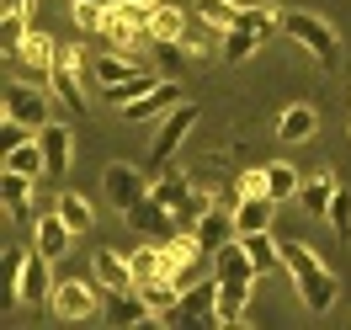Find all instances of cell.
Listing matches in <instances>:
<instances>
[{
  "mask_svg": "<svg viewBox=\"0 0 351 330\" xmlns=\"http://www.w3.org/2000/svg\"><path fill=\"white\" fill-rule=\"evenodd\" d=\"M213 202H219V198H208V192H192V198H186V202H181V208H176V229H192V235H197L202 213H208Z\"/></svg>",
  "mask_w": 351,
  "mask_h": 330,
  "instance_id": "38",
  "label": "cell"
},
{
  "mask_svg": "<svg viewBox=\"0 0 351 330\" xmlns=\"http://www.w3.org/2000/svg\"><path fill=\"white\" fill-rule=\"evenodd\" d=\"M75 27H80L86 38H101V27H107V5H90V0H75Z\"/></svg>",
  "mask_w": 351,
  "mask_h": 330,
  "instance_id": "39",
  "label": "cell"
},
{
  "mask_svg": "<svg viewBox=\"0 0 351 330\" xmlns=\"http://www.w3.org/2000/svg\"><path fill=\"white\" fill-rule=\"evenodd\" d=\"M282 32L304 48L319 69L341 64V38H335V27H330L325 16H314V11H282Z\"/></svg>",
  "mask_w": 351,
  "mask_h": 330,
  "instance_id": "2",
  "label": "cell"
},
{
  "mask_svg": "<svg viewBox=\"0 0 351 330\" xmlns=\"http://www.w3.org/2000/svg\"><path fill=\"white\" fill-rule=\"evenodd\" d=\"M27 32H32V16H27V11H5V22H0V54L16 59L22 43H27Z\"/></svg>",
  "mask_w": 351,
  "mask_h": 330,
  "instance_id": "31",
  "label": "cell"
},
{
  "mask_svg": "<svg viewBox=\"0 0 351 330\" xmlns=\"http://www.w3.org/2000/svg\"><path fill=\"white\" fill-rule=\"evenodd\" d=\"M138 59H128V54H96V64H90V75H96V86H117V80H128V75H138Z\"/></svg>",
  "mask_w": 351,
  "mask_h": 330,
  "instance_id": "27",
  "label": "cell"
},
{
  "mask_svg": "<svg viewBox=\"0 0 351 330\" xmlns=\"http://www.w3.org/2000/svg\"><path fill=\"white\" fill-rule=\"evenodd\" d=\"M277 208H282V202L271 198V192H256V198H240V208H234V235H256V229H271V219H277Z\"/></svg>",
  "mask_w": 351,
  "mask_h": 330,
  "instance_id": "14",
  "label": "cell"
},
{
  "mask_svg": "<svg viewBox=\"0 0 351 330\" xmlns=\"http://www.w3.org/2000/svg\"><path fill=\"white\" fill-rule=\"evenodd\" d=\"M213 309H219V272H213L208 283H192L186 293H181L176 320H213Z\"/></svg>",
  "mask_w": 351,
  "mask_h": 330,
  "instance_id": "17",
  "label": "cell"
},
{
  "mask_svg": "<svg viewBox=\"0 0 351 330\" xmlns=\"http://www.w3.org/2000/svg\"><path fill=\"white\" fill-rule=\"evenodd\" d=\"M149 38H186V11H181V5H154L149 11Z\"/></svg>",
  "mask_w": 351,
  "mask_h": 330,
  "instance_id": "33",
  "label": "cell"
},
{
  "mask_svg": "<svg viewBox=\"0 0 351 330\" xmlns=\"http://www.w3.org/2000/svg\"><path fill=\"white\" fill-rule=\"evenodd\" d=\"M38 139H43L48 171H53V176H64V171H69V154H75V133H69L64 123H43V128H38Z\"/></svg>",
  "mask_w": 351,
  "mask_h": 330,
  "instance_id": "18",
  "label": "cell"
},
{
  "mask_svg": "<svg viewBox=\"0 0 351 330\" xmlns=\"http://www.w3.org/2000/svg\"><path fill=\"white\" fill-rule=\"evenodd\" d=\"M5 171H27V176H43V171H48L43 139L32 133V139H22V144H11V150H5Z\"/></svg>",
  "mask_w": 351,
  "mask_h": 330,
  "instance_id": "24",
  "label": "cell"
},
{
  "mask_svg": "<svg viewBox=\"0 0 351 330\" xmlns=\"http://www.w3.org/2000/svg\"><path fill=\"white\" fill-rule=\"evenodd\" d=\"M101 187H107V198L128 213L138 198H149V181H144V171L138 165H128V160H112L107 165V176H101Z\"/></svg>",
  "mask_w": 351,
  "mask_h": 330,
  "instance_id": "7",
  "label": "cell"
},
{
  "mask_svg": "<svg viewBox=\"0 0 351 330\" xmlns=\"http://www.w3.org/2000/svg\"><path fill=\"white\" fill-rule=\"evenodd\" d=\"M240 0H197V16L208 22V32H229V27H240Z\"/></svg>",
  "mask_w": 351,
  "mask_h": 330,
  "instance_id": "28",
  "label": "cell"
},
{
  "mask_svg": "<svg viewBox=\"0 0 351 330\" xmlns=\"http://www.w3.org/2000/svg\"><path fill=\"white\" fill-rule=\"evenodd\" d=\"M229 229H234V208H223V202H213L208 213H202V224H197V240H202V250L213 256L223 240H229Z\"/></svg>",
  "mask_w": 351,
  "mask_h": 330,
  "instance_id": "22",
  "label": "cell"
},
{
  "mask_svg": "<svg viewBox=\"0 0 351 330\" xmlns=\"http://www.w3.org/2000/svg\"><path fill=\"white\" fill-rule=\"evenodd\" d=\"M32 5L38 0H5V11H27V16H32Z\"/></svg>",
  "mask_w": 351,
  "mask_h": 330,
  "instance_id": "43",
  "label": "cell"
},
{
  "mask_svg": "<svg viewBox=\"0 0 351 330\" xmlns=\"http://www.w3.org/2000/svg\"><path fill=\"white\" fill-rule=\"evenodd\" d=\"M149 192H154L160 202H171V208H181V202L192 198V181H186V176H176V171H160V176L149 181Z\"/></svg>",
  "mask_w": 351,
  "mask_h": 330,
  "instance_id": "35",
  "label": "cell"
},
{
  "mask_svg": "<svg viewBox=\"0 0 351 330\" xmlns=\"http://www.w3.org/2000/svg\"><path fill=\"white\" fill-rule=\"evenodd\" d=\"M138 293H144V304L154 309V320H176V309H181V283H176V277L138 283Z\"/></svg>",
  "mask_w": 351,
  "mask_h": 330,
  "instance_id": "19",
  "label": "cell"
},
{
  "mask_svg": "<svg viewBox=\"0 0 351 330\" xmlns=\"http://www.w3.org/2000/svg\"><path fill=\"white\" fill-rule=\"evenodd\" d=\"M16 64L32 69L38 80H48V75H53V64H59V43H53L48 32H27V43H22V54H16Z\"/></svg>",
  "mask_w": 351,
  "mask_h": 330,
  "instance_id": "15",
  "label": "cell"
},
{
  "mask_svg": "<svg viewBox=\"0 0 351 330\" xmlns=\"http://www.w3.org/2000/svg\"><path fill=\"white\" fill-rule=\"evenodd\" d=\"M160 80H165V75H144V69H138V75H128V80H117V86H101V96H107L112 107H128L133 96H144V91H154Z\"/></svg>",
  "mask_w": 351,
  "mask_h": 330,
  "instance_id": "30",
  "label": "cell"
},
{
  "mask_svg": "<svg viewBox=\"0 0 351 330\" xmlns=\"http://www.w3.org/2000/svg\"><path fill=\"white\" fill-rule=\"evenodd\" d=\"M149 59H154V69L165 75V80H186V69H192V54H186V43L181 38H149Z\"/></svg>",
  "mask_w": 351,
  "mask_h": 330,
  "instance_id": "13",
  "label": "cell"
},
{
  "mask_svg": "<svg viewBox=\"0 0 351 330\" xmlns=\"http://www.w3.org/2000/svg\"><path fill=\"white\" fill-rule=\"evenodd\" d=\"M325 224L341 235V240H351V192H346V187L335 192V202H330V213H325Z\"/></svg>",
  "mask_w": 351,
  "mask_h": 330,
  "instance_id": "40",
  "label": "cell"
},
{
  "mask_svg": "<svg viewBox=\"0 0 351 330\" xmlns=\"http://www.w3.org/2000/svg\"><path fill=\"white\" fill-rule=\"evenodd\" d=\"M197 117H202L197 102H176V107L160 117L154 139H149V165H171L176 154H181V144H186V133H192V123H197Z\"/></svg>",
  "mask_w": 351,
  "mask_h": 330,
  "instance_id": "3",
  "label": "cell"
},
{
  "mask_svg": "<svg viewBox=\"0 0 351 330\" xmlns=\"http://www.w3.org/2000/svg\"><path fill=\"white\" fill-rule=\"evenodd\" d=\"M319 133V112L308 107V102H293V107L282 112V123H277V139L282 144H308Z\"/></svg>",
  "mask_w": 351,
  "mask_h": 330,
  "instance_id": "16",
  "label": "cell"
},
{
  "mask_svg": "<svg viewBox=\"0 0 351 330\" xmlns=\"http://www.w3.org/2000/svg\"><path fill=\"white\" fill-rule=\"evenodd\" d=\"M59 219H64L69 229H75V235H86L96 213H90V202L80 198V192H64V198H59Z\"/></svg>",
  "mask_w": 351,
  "mask_h": 330,
  "instance_id": "36",
  "label": "cell"
},
{
  "mask_svg": "<svg viewBox=\"0 0 351 330\" xmlns=\"http://www.w3.org/2000/svg\"><path fill=\"white\" fill-rule=\"evenodd\" d=\"M48 80H53V102H59L64 112H75V117L86 112V91H80V69L75 64H53Z\"/></svg>",
  "mask_w": 351,
  "mask_h": 330,
  "instance_id": "20",
  "label": "cell"
},
{
  "mask_svg": "<svg viewBox=\"0 0 351 330\" xmlns=\"http://www.w3.org/2000/svg\"><path fill=\"white\" fill-rule=\"evenodd\" d=\"M282 266H287V277H293V287H298V298H304L308 314H330V309H335V298H341V277L319 261L314 245L282 240Z\"/></svg>",
  "mask_w": 351,
  "mask_h": 330,
  "instance_id": "1",
  "label": "cell"
},
{
  "mask_svg": "<svg viewBox=\"0 0 351 330\" xmlns=\"http://www.w3.org/2000/svg\"><path fill=\"white\" fill-rule=\"evenodd\" d=\"M69 240H75V229H69V224L59 219V208L38 219V250H43L48 261H59V256H64V250H69Z\"/></svg>",
  "mask_w": 351,
  "mask_h": 330,
  "instance_id": "21",
  "label": "cell"
},
{
  "mask_svg": "<svg viewBox=\"0 0 351 330\" xmlns=\"http://www.w3.org/2000/svg\"><path fill=\"white\" fill-rule=\"evenodd\" d=\"M133 277L138 283H154V277H165V240H149L133 250Z\"/></svg>",
  "mask_w": 351,
  "mask_h": 330,
  "instance_id": "32",
  "label": "cell"
},
{
  "mask_svg": "<svg viewBox=\"0 0 351 330\" xmlns=\"http://www.w3.org/2000/svg\"><path fill=\"white\" fill-rule=\"evenodd\" d=\"M245 304H250V277H219L213 325H245Z\"/></svg>",
  "mask_w": 351,
  "mask_h": 330,
  "instance_id": "12",
  "label": "cell"
},
{
  "mask_svg": "<svg viewBox=\"0 0 351 330\" xmlns=\"http://www.w3.org/2000/svg\"><path fill=\"white\" fill-rule=\"evenodd\" d=\"M90 277L107 287V293L138 287V277H133V256H123V250H96V256H90Z\"/></svg>",
  "mask_w": 351,
  "mask_h": 330,
  "instance_id": "10",
  "label": "cell"
},
{
  "mask_svg": "<svg viewBox=\"0 0 351 330\" xmlns=\"http://www.w3.org/2000/svg\"><path fill=\"white\" fill-rule=\"evenodd\" d=\"M213 38H223V32H213ZM213 38H192V32H186L181 43H186V54H192V59H208V54H219V43H213Z\"/></svg>",
  "mask_w": 351,
  "mask_h": 330,
  "instance_id": "42",
  "label": "cell"
},
{
  "mask_svg": "<svg viewBox=\"0 0 351 330\" xmlns=\"http://www.w3.org/2000/svg\"><path fill=\"white\" fill-rule=\"evenodd\" d=\"M32 181L27 171H5L0 176V198H5V208H11V219H27V208H32Z\"/></svg>",
  "mask_w": 351,
  "mask_h": 330,
  "instance_id": "26",
  "label": "cell"
},
{
  "mask_svg": "<svg viewBox=\"0 0 351 330\" xmlns=\"http://www.w3.org/2000/svg\"><path fill=\"white\" fill-rule=\"evenodd\" d=\"M101 293L107 287L96 283V277H69V283L53 287V314L59 320H96V309H101Z\"/></svg>",
  "mask_w": 351,
  "mask_h": 330,
  "instance_id": "4",
  "label": "cell"
},
{
  "mask_svg": "<svg viewBox=\"0 0 351 330\" xmlns=\"http://www.w3.org/2000/svg\"><path fill=\"white\" fill-rule=\"evenodd\" d=\"M261 43H266L261 32H250V27H229V32L219 38V59H223V64H245Z\"/></svg>",
  "mask_w": 351,
  "mask_h": 330,
  "instance_id": "25",
  "label": "cell"
},
{
  "mask_svg": "<svg viewBox=\"0 0 351 330\" xmlns=\"http://www.w3.org/2000/svg\"><path fill=\"white\" fill-rule=\"evenodd\" d=\"M133 5H144V11H154V5H165V0H133Z\"/></svg>",
  "mask_w": 351,
  "mask_h": 330,
  "instance_id": "44",
  "label": "cell"
},
{
  "mask_svg": "<svg viewBox=\"0 0 351 330\" xmlns=\"http://www.w3.org/2000/svg\"><path fill=\"white\" fill-rule=\"evenodd\" d=\"M335 192H341V181H335V171H319L314 181H304V192H298V202H304L314 219H325L330 202H335Z\"/></svg>",
  "mask_w": 351,
  "mask_h": 330,
  "instance_id": "23",
  "label": "cell"
},
{
  "mask_svg": "<svg viewBox=\"0 0 351 330\" xmlns=\"http://www.w3.org/2000/svg\"><path fill=\"white\" fill-rule=\"evenodd\" d=\"M266 192H271L277 202H293L298 192H304V181H298V171H293L287 160H271V165H266Z\"/></svg>",
  "mask_w": 351,
  "mask_h": 330,
  "instance_id": "29",
  "label": "cell"
},
{
  "mask_svg": "<svg viewBox=\"0 0 351 330\" xmlns=\"http://www.w3.org/2000/svg\"><path fill=\"white\" fill-rule=\"evenodd\" d=\"M101 320L107 325H144V320H154V309L144 304V293L138 287H123V293H107V309H101Z\"/></svg>",
  "mask_w": 351,
  "mask_h": 330,
  "instance_id": "11",
  "label": "cell"
},
{
  "mask_svg": "<svg viewBox=\"0 0 351 330\" xmlns=\"http://www.w3.org/2000/svg\"><path fill=\"white\" fill-rule=\"evenodd\" d=\"M0 112H5V117H16V123H27V128H43V123H48V96L38 86H27V80H11Z\"/></svg>",
  "mask_w": 351,
  "mask_h": 330,
  "instance_id": "6",
  "label": "cell"
},
{
  "mask_svg": "<svg viewBox=\"0 0 351 330\" xmlns=\"http://www.w3.org/2000/svg\"><path fill=\"white\" fill-rule=\"evenodd\" d=\"M245 245H250V261H256V272H271V266H282V245L271 240V229H256V235H245Z\"/></svg>",
  "mask_w": 351,
  "mask_h": 330,
  "instance_id": "34",
  "label": "cell"
},
{
  "mask_svg": "<svg viewBox=\"0 0 351 330\" xmlns=\"http://www.w3.org/2000/svg\"><path fill=\"white\" fill-rule=\"evenodd\" d=\"M181 102V91H176V80H160L154 91H144V96H133L128 107H117L123 112V123H149V117H165V112Z\"/></svg>",
  "mask_w": 351,
  "mask_h": 330,
  "instance_id": "9",
  "label": "cell"
},
{
  "mask_svg": "<svg viewBox=\"0 0 351 330\" xmlns=\"http://www.w3.org/2000/svg\"><path fill=\"white\" fill-rule=\"evenodd\" d=\"M240 27H250V32L271 38V32L282 27V11H271V5H245V11H240Z\"/></svg>",
  "mask_w": 351,
  "mask_h": 330,
  "instance_id": "37",
  "label": "cell"
},
{
  "mask_svg": "<svg viewBox=\"0 0 351 330\" xmlns=\"http://www.w3.org/2000/svg\"><path fill=\"white\" fill-rule=\"evenodd\" d=\"M123 219H128V229H133V235H144V240H171V235H176V208H171V202H160L154 192H149V198H138Z\"/></svg>",
  "mask_w": 351,
  "mask_h": 330,
  "instance_id": "5",
  "label": "cell"
},
{
  "mask_svg": "<svg viewBox=\"0 0 351 330\" xmlns=\"http://www.w3.org/2000/svg\"><path fill=\"white\" fill-rule=\"evenodd\" d=\"M240 198H256V192H266V165H250V171H240Z\"/></svg>",
  "mask_w": 351,
  "mask_h": 330,
  "instance_id": "41",
  "label": "cell"
},
{
  "mask_svg": "<svg viewBox=\"0 0 351 330\" xmlns=\"http://www.w3.org/2000/svg\"><path fill=\"white\" fill-rule=\"evenodd\" d=\"M16 298L22 304H53V283H48V256L32 245L27 250L22 272H16Z\"/></svg>",
  "mask_w": 351,
  "mask_h": 330,
  "instance_id": "8",
  "label": "cell"
}]
</instances>
